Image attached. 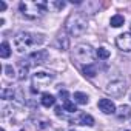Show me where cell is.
<instances>
[{
  "label": "cell",
  "mask_w": 131,
  "mask_h": 131,
  "mask_svg": "<svg viewBox=\"0 0 131 131\" xmlns=\"http://www.w3.org/2000/svg\"><path fill=\"white\" fill-rule=\"evenodd\" d=\"M56 45L59 46L60 51H67L68 49V37H65V34H59V37L56 40Z\"/></svg>",
  "instance_id": "obj_13"
},
{
  "label": "cell",
  "mask_w": 131,
  "mask_h": 131,
  "mask_svg": "<svg viewBox=\"0 0 131 131\" xmlns=\"http://www.w3.org/2000/svg\"><path fill=\"white\" fill-rule=\"evenodd\" d=\"M126 91V83L122 79H114L105 86V93L111 97H122Z\"/></svg>",
  "instance_id": "obj_6"
},
{
  "label": "cell",
  "mask_w": 131,
  "mask_h": 131,
  "mask_svg": "<svg viewBox=\"0 0 131 131\" xmlns=\"http://www.w3.org/2000/svg\"><path fill=\"white\" fill-rule=\"evenodd\" d=\"M16 91L13 90V88H3L2 90V99L3 100H11V99H14L16 97Z\"/></svg>",
  "instance_id": "obj_19"
},
{
  "label": "cell",
  "mask_w": 131,
  "mask_h": 131,
  "mask_svg": "<svg viewBox=\"0 0 131 131\" xmlns=\"http://www.w3.org/2000/svg\"><path fill=\"white\" fill-rule=\"evenodd\" d=\"M54 103H56L54 96H51V94H48V93L42 94V105H43L45 108H49V106H52Z\"/></svg>",
  "instance_id": "obj_14"
},
{
  "label": "cell",
  "mask_w": 131,
  "mask_h": 131,
  "mask_svg": "<svg viewBox=\"0 0 131 131\" xmlns=\"http://www.w3.org/2000/svg\"><path fill=\"white\" fill-rule=\"evenodd\" d=\"M56 114H57V116H62V108H60V106L56 108Z\"/></svg>",
  "instance_id": "obj_26"
},
{
  "label": "cell",
  "mask_w": 131,
  "mask_h": 131,
  "mask_svg": "<svg viewBox=\"0 0 131 131\" xmlns=\"http://www.w3.org/2000/svg\"><path fill=\"white\" fill-rule=\"evenodd\" d=\"M5 73H6L8 77H14L16 76V71H14V68L11 67V65H6V67H5Z\"/></svg>",
  "instance_id": "obj_23"
},
{
  "label": "cell",
  "mask_w": 131,
  "mask_h": 131,
  "mask_svg": "<svg viewBox=\"0 0 131 131\" xmlns=\"http://www.w3.org/2000/svg\"><path fill=\"white\" fill-rule=\"evenodd\" d=\"M11 56V46L8 42H3L2 46H0V57L2 59H8Z\"/></svg>",
  "instance_id": "obj_15"
},
{
  "label": "cell",
  "mask_w": 131,
  "mask_h": 131,
  "mask_svg": "<svg viewBox=\"0 0 131 131\" xmlns=\"http://www.w3.org/2000/svg\"><path fill=\"white\" fill-rule=\"evenodd\" d=\"M129 99H131V96H129Z\"/></svg>",
  "instance_id": "obj_28"
},
{
  "label": "cell",
  "mask_w": 131,
  "mask_h": 131,
  "mask_svg": "<svg viewBox=\"0 0 131 131\" xmlns=\"http://www.w3.org/2000/svg\"><path fill=\"white\" fill-rule=\"evenodd\" d=\"M48 8H54L56 11L63 9V8H65V2H49V3H48Z\"/></svg>",
  "instance_id": "obj_22"
},
{
  "label": "cell",
  "mask_w": 131,
  "mask_h": 131,
  "mask_svg": "<svg viewBox=\"0 0 131 131\" xmlns=\"http://www.w3.org/2000/svg\"><path fill=\"white\" fill-rule=\"evenodd\" d=\"M48 57H49L48 51H45V49H39V51L31 52V54L28 56V59H26V60H22V62L26 63L28 67H29L31 63H34V65H42V63H45V62L48 60Z\"/></svg>",
  "instance_id": "obj_7"
},
{
  "label": "cell",
  "mask_w": 131,
  "mask_h": 131,
  "mask_svg": "<svg viewBox=\"0 0 131 131\" xmlns=\"http://www.w3.org/2000/svg\"><path fill=\"white\" fill-rule=\"evenodd\" d=\"M123 22H125L123 16H120V14H116V16H113V17H111V20H110V25H111L113 28H119V26H122V25H123Z\"/></svg>",
  "instance_id": "obj_16"
},
{
  "label": "cell",
  "mask_w": 131,
  "mask_h": 131,
  "mask_svg": "<svg viewBox=\"0 0 131 131\" xmlns=\"http://www.w3.org/2000/svg\"><path fill=\"white\" fill-rule=\"evenodd\" d=\"M45 42V36L42 34H34L28 31H22L14 37V46L19 52H26L31 48H36Z\"/></svg>",
  "instance_id": "obj_1"
},
{
  "label": "cell",
  "mask_w": 131,
  "mask_h": 131,
  "mask_svg": "<svg viewBox=\"0 0 131 131\" xmlns=\"http://www.w3.org/2000/svg\"><path fill=\"white\" fill-rule=\"evenodd\" d=\"M116 116H117V119H120V120H126V119L131 117V108H129L128 105H122V106L116 111Z\"/></svg>",
  "instance_id": "obj_11"
},
{
  "label": "cell",
  "mask_w": 131,
  "mask_h": 131,
  "mask_svg": "<svg viewBox=\"0 0 131 131\" xmlns=\"http://www.w3.org/2000/svg\"><path fill=\"white\" fill-rule=\"evenodd\" d=\"M73 123H76V125H86V126H93L94 125V117L93 116H90V114H86V113H80L77 117H74L73 120H71Z\"/></svg>",
  "instance_id": "obj_10"
},
{
  "label": "cell",
  "mask_w": 131,
  "mask_h": 131,
  "mask_svg": "<svg viewBox=\"0 0 131 131\" xmlns=\"http://www.w3.org/2000/svg\"><path fill=\"white\" fill-rule=\"evenodd\" d=\"M52 80H54V74L46 73V71H37L32 76V93L39 91V88L48 86Z\"/></svg>",
  "instance_id": "obj_5"
},
{
  "label": "cell",
  "mask_w": 131,
  "mask_h": 131,
  "mask_svg": "<svg viewBox=\"0 0 131 131\" xmlns=\"http://www.w3.org/2000/svg\"><path fill=\"white\" fill-rule=\"evenodd\" d=\"M20 13L28 19H39L48 11V3L45 2H22L19 5Z\"/></svg>",
  "instance_id": "obj_3"
},
{
  "label": "cell",
  "mask_w": 131,
  "mask_h": 131,
  "mask_svg": "<svg viewBox=\"0 0 131 131\" xmlns=\"http://www.w3.org/2000/svg\"><path fill=\"white\" fill-rule=\"evenodd\" d=\"M71 56H73V60H76L77 63H82L83 67L85 65H91L94 62V57H96L93 48L86 43H80V45L74 46Z\"/></svg>",
  "instance_id": "obj_4"
},
{
  "label": "cell",
  "mask_w": 131,
  "mask_h": 131,
  "mask_svg": "<svg viewBox=\"0 0 131 131\" xmlns=\"http://www.w3.org/2000/svg\"><path fill=\"white\" fill-rule=\"evenodd\" d=\"M65 28H67V31L77 37V36H82L86 32L88 29V22H86V17L80 13H73L68 16L67 22H65Z\"/></svg>",
  "instance_id": "obj_2"
},
{
  "label": "cell",
  "mask_w": 131,
  "mask_h": 131,
  "mask_svg": "<svg viewBox=\"0 0 131 131\" xmlns=\"http://www.w3.org/2000/svg\"><path fill=\"white\" fill-rule=\"evenodd\" d=\"M82 71H83V74H85L86 77H90V79L96 77V74H97V68H96V65H94V63L82 67Z\"/></svg>",
  "instance_id": "obj_12"
},
{
  "label": "cell",
  "mask_w": 131,
  "mask_h": 131,
  "mask_svg": "<svg viewBox=\"0 0 131 131\" xmlns=\"http://www.w3.org/2000/svg\"><path fill=\"white\" fill-rule=\"evenodd\" d=\"M63 110H65V111H68V113H76V111H77L76 103H73V102H70V100L63 102Z\"/></svg>",
  "instance_id": "obj_21"
},
{
  "label": "cell",
  "mask_w": 131,
  "mask_h": 131,
  "mask_svg": "<svg viewBox=\"0 0 131 131\" xmlns=\"http://www.w3.org/2000/svg\"><path fill=\"white\" fill-rule=\"evenodd\" d=\"M116 45H117V48H119L120 51L129 52V51H131V32H123V34L117 36Z\"/></svg>",
  "instance_id": "obj_8"
},
{
  "label": "cell",
  "mask_w": 131,
  "mask_h": 131,
  "mask_svg": "<svg viewBox=\"0 0 131 131\" xmlns=\"http://www.w3.org/2000/svg\"><path fill=\"white\" fill-rule=\"evenodd\" d=\"M126 131H129V129H126Z\"/></svg>",
  "instance_id": "obj_29"
},
{
  "label": "cell",
  "mask_w": 131,
  "mask_h": 131,
  "mask_svg": "<svg viewBox=\"0 0 131 131\" xmlns=\"http://www.w3.org/2000/svg\"><path fill=\"white\" fill-rule=\"evenodd\" d=\"M88 96L85 94V93H80V91H77V93H74V102L76 103H80V105H86L88 103Z\"/></svg>",
  "instance_id": "obj_17"
},
{
  "label": "cell",
  "mask_w": 131,
  "mask_h": 131,
  "mask_svg": "<svg viewBox=\"0 0 131 131\" xmlns=\"http://www.w3.org/2000/svg\"><path fill=\"white\" fill-rule=\"evenodd\" d=\"M19 67H20V70H19V79L20 80H25L26 77H28V70H29V67L26 63H23L22 60H20V63H19Z\"/></svg>",
  "instance_id": "obj_18"
},
{
  "label": "cell",
  "mask_w": 131,
  "mask_h": 131,
  "mask_svg": "<svg viewBox=\"0 0 131 131\" xmlns=\"http://www.w3.org/2000/svg\"><path fill=\"white\" fill-rule=\"evenodd\" d=\"M97 106H99V110H100L102 113H105V114H114V113H116V105H114V102H111L110 99H100L99 103H97Z\"/></svg>",
  "instance_id": "obj_9"
},
{
  "label": "cell",
  "mask_w": 131,
  "mask_h": 131,
  "mask_svg": "<svg viewBox=\"0 0 131 131\" xmlns=\"http://www.w3.org/2000/svg\"><path fill=\"white\" fill-rule=\"evenodd\" d=\"M2 131H5V129H3V128H2Z\"/></svg>",
  "instance_id": "obj_27"
},
{
  "label": "cell",
  "mask_w": 131,
  "mask_h": 131,
  "mask_svg": "<svg viewBox=\"0 0 131 131\" xmlns=\"http://www.w3.org/2000/svg\"><path fill=\"white\" fill-rule=\"evenodd\" d=\"M68 96H70L68 91H65V90H60V91H59V97H60L63 102H67V100H68Z\"/></svg>",
  "instance_id": "obj_24"
},
{
  "label": "cell",
  "mask_w": 131,
  "mask_h": 131,
  "mask_svg": "<svg viewBox=\"0 0 131 131\" xmlns=\"http://www.w3.org/2000/svg\"><path fill=\"white\" fill-rule=\"evenodd\" d=\"M96 56H97L99 59H102V60H106V59L110 57V51H108L106 48H99V49L96 51Z\"/></svg>",
  "instance_id": "obj_20"
},
{
  "label": "cell",
  "mask_w": 131,
  "mask_h": 131,
  "mask_svg": "<svg viewBox=\"0 0 131 131\" xmlns=\"http://www.w3.org/2000/svg\"><path fill=\"white\" fill-rule=\"evenodd\" d=\"M5 9H6V3L0 0V11H5Z\"/></svg>",
  "instance_id": "obj_25"
}]
</instances>
